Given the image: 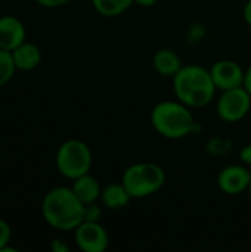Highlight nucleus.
Masks as SVG:
<instances>
[{
  "label": "nucleus",
  "mask_w": 251,
  "mask_h": 252,
  "mask_svg": "<svg viewBox=\"0 0 251 252\" xmlns=\"http://www.w3.org/2000/svg\"><path fill=\"white\" fill-rule=\"evenodd\" d=\"M84 204L75 196L71 188L56 186L50 189L41 201V216L44 221L59 232H74L83 221Z\"/></svg>",
  "instance_id": "nucleus-1"
},
{
  "label": "nucleus",
  "mask_w": 251,
  "mask_h": 252,
  "mask_svg": "<svg viewBox=\"0 0 251 252\" xmlns=\"http://www.w3.org/2000/svg\"><path fill=\"white\" fill-rule=\"evenodd\" d=\"M210 69L191 63L183 65L173 77V92L178 100L192 108L207 106L216 94Z\"/></svg>",
  "instance_id": "nucleus-2"
},
{
  "label": "nucleus",
  "mask_w": 251,
  "mask_h": 252,
  "mask_svg": "<svg viewBox=\"0 0 251 252\" xmlns=\"http://www.w3.org/2000/svg\"><path fill=\"white\" fill-rule=\"evenodd\" d=\"M154 130L170 140H179L194 131L195 120L191 108L180 100H161L151 111Z\"/></svg>",
  "instance_id": "nucleus-3"
},
{
  "label": "nucleus",
  "mask_w": 251,
  "mask_h": 252,
  "mask_svg": "<svg viewBox=\"0 0 251 252\" xmlns=\"http://www.w3.org/2000/svg\"><path fill=\"white\" fill-rule=\"evenodd\" d=\"M166 171L155 162H135L129 165L121 177L132 199H142L157 193L166 183Z\"/></svg>",
  "instance_id": "nucleus-4"
},
{
  "label": "nucleus",
  "mask_w": 251,
  "mask_h": 252,
  "mask_svg": "<svg viewBox=\"0 0 251 252\" xmlns=\"http://www.w3.org/2000/svg\"><path fill=\"white\" fill-rule=\"evenodd\" d=\"M93 155L89 145L80 139L65 140L56 151L55 165L61 176L68 180H75L90 173Z\"/></svg>",
  "instance_id": "nucleus-5"
},
{
  "label": "nucleus",
  "mask_w": 251,
  "mask_h": 252,
  "mask_svg": "<svg viewBox=\"0 0 251 252\" xmlns=\"http://www.w3.org/2000/svg\"><path fill=\"white\" fill-rule=\"evenodd\" d=\"M251 109V94L244 86L222 92L216 103L217 115L225 123H238L244 120Z\"/></svg>",
  "instance_id": "nucleus-6"
},
{
  "label": "nucleus",
  "mask_w": 251,
  "mask_h": 252,
  "mask_svg": "<svg viewBox=\"0 0 251 252\" xmlns=\"http://www.w3.org/2000/svg\"><path fill=\"white\" fill-rule=\"evenodd\" d=\"M74 241L83 252H104L109 247V235L101 221H81L74 229Z\"/></svg>",
  "instance_id": "nucleus-7"
},
{
  "label": "nucleus",
  "mask_w": 251,
  "mask_h": 252,
  "mask_svg": "<svg viewBox=\"0 0 251 252\" xmlns=\"http://www.w3.org/2000/svg\"><path fill=\"white\" fill-rule=\"evenodd\" d=\"M251 173L247 165L231 164L220 170L217 176V188L228 196H237L249 190Z\"/></svg>",
  "instance_id": "nucleus-8"
},
{
  "label": "nucleus",
  "mask_w": 251,
  "mask_h": 252,
  "mask_svg": "<svg viewBox=\"0 0 251 252\" xmlns=\"http://www.w3.org/2000/svg\"><path fill=\"white\" fill-rule=\"evenodd\" d=\"M210 75L216 89L225 92L244 86L246 71L235 61L220 59L210 66Z\"/></svg>",
  "instance_id": "nucleus-9"
},
{
  "label": "nucleus",
  "mask_w": 251,
  "mask_h": 252,
  "mask_svg": "<svg viewBox=\"0 0 251 252\" xmlns=\"http://www.w3.org/2000/svg\"><path fill=\"white\" fill-rule=\"evenodd\" d=\"M27 38L24 22L13 15L0 16V49L12 52Z\"/></svg>",
  "instance_id": "nucleus-10"
},
{
  "label": "nucleus",
  "mask_w": 251,
  "mask_h": 252,
  "mask_svg": "<svg viewBox=\"0 0 251 252\" xmlns=\"http://www.w3.org/2000/svg\"><path fill=\"white\" fill-rule=\"evenodd\" d=\"M10 53L18 71H33L41 63L43 59L40 47L27 40L22 44H19L16 49H13Z\"/></svg>",
  "instance_id": "nucleus-11"
},
{
  "label": "nucleus",
  "mask_w": 251,
  "mask_h": 252,
  "mask_svg": "<svg viewBox=\"0 0 251 252\" xmlns=\"http://www.w3.org/2000/svg\"><path fill=\"white\" fill-rule=\"evenodd\" d=\"M71 189L75 193V196L84 205L86 204H92V202H98L101 199V193H102L101 183L90 173H87V174H84V176L72 180Z\"/></svg>",
  "instance_id": "nucleus-12"
},
{
  "label": "nucleus",
  "mask_w": 251,
  "mask_h": 252,
  "mask_svg": "<svg viewBox=\"0 0 251 252\" xmlns=\"http://www.w3.org/2000/svg\"><path fill=\"white\" fill-rule=\"evenodd\" d=\"M152 66L161 77H175L183 66L180 56L172 49H160L152 58Z\"/></svg>",
  "instance_id": "nucleus-13"
},
{
  "label": "nucleus",
  "mask_w": 251,
  "mask_h": 252,
  "mask_svg": "<svg viewBox=\"0 0 251 252\" xmlns=\"http://www.w3.org/2000/svg\"><path fill=\"white\" fill-rule=\"evenodd\" d=\"M130 199L132 196L129 195L124 185L120 182V183H109L105 188H102L99 201L108 210H121L130 202Z\"/></svg>",
  "instance_id": "nucleus-14"
},
{
  "label": "nucleus",
  "mask_w": 251,
  "mask_h": 252,
  "mask_svg": "<svg viewBox=\"0 0 251 252\" xmlns=\"http://www.w3.org/2000/svg\"><path fill=\"white\" fill-rule=\"evenodd\" d=\"M92 4L99 15L115 18L127 12L135 4V0H92Z\"/></svg>",
  "instance_id": "nucleus-15"
},
{
  "label": "nucleus",
  "mask_w": 251,
  "mask_h": 252,
  "mask_svg": "<svg viewBox=\"0 0 251 252\" xmlns=\"http://www.w3.org/2000/svg\"><path fill=\"white\" fill-rule=\"evenodd\" d=\"M16 66L12 58V53L9 50L0 49V87L6 86L15 75Z\"/></svg>",
  "instance_id": "nucleus-16"
},
{
  "label": "nucleus",
  "mask_w": 251,
  "mask_h": 252,
  "mask_svg": "<svg viewBox=\"0 0 251 252\" xmlns=\"http://www.w3.org/2000/svg\"><path fill=\"white\" fill-rule=\"evenodd\" d=\"M101 217H102V210L98 205V202H92V204L84 205L83 221H101Z\"/></svg>",
  "instance_id": "nucleus-17"
},
{
  "label": "nucleus",
  "mask_w": 251,
  "mask_h": 252,
  "mask_svg": "<svg viewBox=\"0 0 251 252\" xmlns=\"http://www.w3.org/2000/svg\"><path fill=\"white\" fill-rule=\"evenodd\" d=\"M12 239V229L9 226V223L3 219H0V252L10 244Z\"/></svg>",
  "instance_id": "nucleus-18"
},
{
  "label": "nucleus",
  "mask_w": 251,
  "mask_h": 252,
  "mask_svg": "<svg viewBox=\"0 0 251 252\" xmlns=\"http://www.w3.org/2000/svg\"><path fill=\"white\" fill-rule=\"evenodd\" d=\"M37 4L43 6V7H49V9H55V7H61L64 4H67L70 0H34Z\"/></svg>",
  "instance_id": "nucleus-19"
},
{
  "label": "nucleus",
  "mask_w": 251,
  "mask_h": 252,
  "mask_svg": "<svg viewBox=\"0 0 251 252\" xmlns=\"http://www.w3.org/2000/svg\"><path fill=\"white\" fill-rule=\"evenodd\" d=\"M240 159L244 165L251 167V143L246 145L241 151H240Z\"/></svg>",
  "instance_id": "nucleus-20"
},
{
  "label": "nucleus",
  "mask_w": 251,
  "mask_h": 252,
  "mask_svg": "<svg viewBox=\"0 0 251 252\" xmlns=\"http://www.w3.org/2000/svg\"><path fill=\"white\" fill-rule=\"evenodd\" d=\"M50 250L53 252H70V247L62 239H52Z\"/></svg>",
  "instance_id": "nucleus-21"
},
{
  "label": "nucleus",
  "mask_w": 251,
  "mask_h": 252,
  "mask_svg": "<svg viewBox=\"0 0 251 252\" xmlns=\"http://www.w3.org/2000/svg\"><path fill=\"white\" fill-rule=\"evenodd\" d=\"M243 16H244V21L247 22V25L251 28V0H249L246 4H244V9H243Z\"/></svg>",
  "instance_id": "nucleus-22"
},
{
  "label": "nucleus",
  "mask_w": 251,
  "mask_h": 252,
  "mask_svg": "<svg viewBox=\"0 0 251 252\" xmlns=\"http://www.w3.org/2000/svg\"><path fill=\"white\" fill-rule=\"evenodd\" d=\"M158 0H135V4L141 6V7H152L154 4H157Z\"/></svg>",
  "instance_id": "nucleus-23"
},
{
  "label": "nucleus",
  "mask_w": 251,
  "mask_h": 252,
  "mask_svg": "<svg viewBox=\"0 0 251 252\" xmlns=\"http://www.w3.org/2000/svg\"><path fill=\"white\" fill-rule=\"evenodd\" d=\"M244 87L247 89V92L251 94V65L250 68L246 71V78H244Z\"/></svg>",
  "instance_id": "nucleus-24"
},
{
  "label": "nucleus",
  "mask_w": 251,
  "mask_h": 252,
  "mask_svg": "<svg viewBox=\"0 0 251 252\" xmlns=\"http://www.w3.org/2000/svg\"><path fill=\"white\" fill-rule=\"evenodd\" d=\"M247 192H249V196H250V201H251V183H250V188H249V190H247Z\"/></svg>",
  "instance_id": "nucleus-25"
}]
</instances>
